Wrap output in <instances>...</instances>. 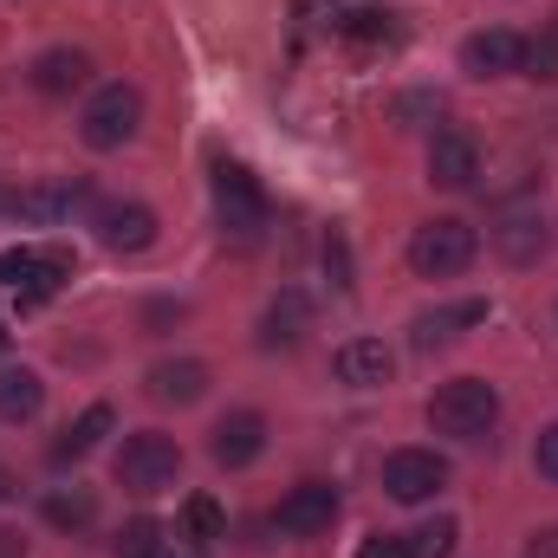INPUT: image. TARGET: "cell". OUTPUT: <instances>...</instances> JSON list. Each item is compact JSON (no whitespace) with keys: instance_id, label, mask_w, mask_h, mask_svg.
Here are the masks:
<instances>
[{"instance_id":"cell-8","label":"cell","mask_w":558,"mask_h":558,"mask_svg":"<svg viewBox=\"0 0 558 558\" xmlns=\"http://www.w3.org/2000/svg\"><path fill=\"white\" fill-rule=\"evenodd\" d=\"M331 520H338V487H325V481H299L274 513L286 539H318V533H331Z\"/></svg>"},{"instance_id":"cell-17","label":"cell","mask_w":558,"mask_h":558,"mask_svg":"<svg viewBox=\"0 0 558 558\" xmlns=\"http://www.w3.org/2000/svg\"><path fill=\"white\" fill-rule=\"evenodd\" d=\"M305 325H312V299H305L299 286H286L274 305H267V318H260V344H267V351H292V344L305 338Z\"/></svg>"},{"instance_id":"cell-21","label":"cell","mask_w":558,"mask_h":558,"mask_svg":"<svg viewBox=\"0 0 558 558\" xmlns=\"http://www.w3.org/2000/svg\"><path fill=\"white\" fill-rule=\"evenodd\" d=\"M92 520H98V494H92V487H52V494H46V526L85 533Z\"/></svg>"},{"instance_id":"cell-12","label":"cell","mask_w":558,"mask_h":558,"mask_svg":"<svg viewBox=\"0 0 558 558\" xmlns=\"http://www.w3.org/2000/svg\"><path fill=\"white\" fill-rule=\"evenodd\" d=\"M520 52H526V39H520L513 26H481V33L461 39V72L500 78V72H520Z\"/></svg>"},{"instance_id":"cell-20","label":"cell","mask_w":558,"mask_h":558,"mask_svg":"<svg viewBox=\"0 0 558 558\" xmlns=\"http://www.w3.org/2000/svg\"><path fill=\"white\" fill-rule=\"evenodd\" d=\"M65 274H72V254H65V247H33V267H26V279H20V305L52 299V292L65 286Z\"/></svg>"},{"instance_id":"cell-6","label":"cell","mask_w":558,"mask_h":558,"mask_svg":"<svg viewBox=\"0 0 558 558\" xmlns=\"http://www.w3.org/2000/svg\"><path fill=\"white\" fill-rule=\"evenodd\" d=\"M92 202V189L78 182V175H46V182H26L7 208H13V221L20 228H59L72 208H85Z\"/></svg>"},{"instance_id":"cell-31","label":"cell","mask_w":558,"mask_h":558,"mask_svg":"<svg viewBox=\"0 0 558 558\" xmlns=\"http://www.w3.org/2000/svg\"><path fill=\"white\" fill-rule=\"evenodd\" d=\"M533 461H539V474L558 481V422L553 428H539V448H533Z\"/></svg>"},{"instance_id":"cell-26","label":"cell","mask_w":558,"mask_h":558,"mask_svg":"<svg viewBox=\"0 0 558 558\" xmlns=\"http://www.w3.org/2000/svg\"><path fill=\"white\" fill-rule=\"evenodd\" d=\"M156 553H162V526L156 520H131L118 533V558H156Z\"/></svg>"},{"instance_id":"cell-9","label":"cell","mask_w":558,"mask_h":558,"mask_svg":"<svg viewBox=\"0 0 558 558\" xmlns=\"http://www.w3.org/2000/svg\"><path fill=\"white\" fill-rule=\"evenodd\" d=\"M92 228L111 254H149L156 247V208L149 202H98Z\"/></svg>"},{"instance_id":"cell-19","label":"cell","mask_w":558,"mask_h":558,"mask_svg":"<svg viewBox=\"0 0 558 558\" xmlns=\"http://www.w3.org/2000/svg\"><path fill=\"white\" fill-rule=\"evenodd\" d=\"M111 428H118V416H111V403H92L85 416L72 422V428H65L59 441H52V468H65V461H85V454H92V448H98V441H105Z\"/></svg>"},{"instance_id":"cell-34","label":"cell","mask_w":558,"mask_h":558,"mask_svg":"<svg viewBox=\"0 0 558 558\" xmlns=\"http://www.w3.org/2000/svg\"><path fill=\"white\" fill-rule=\"evenodd\" d=\"M0 344H7V331H0Z\"/></svg>"},{"instance_id":"cell-25","label":"cell","mask_w":558,"mask_h":558,"mask_svg":"<svg viewBox=\"0 0 558 558\" xmlns=\"http://www.w3.org/2000/svg\"><path fill=\"white\" fill-rule=\"evenodd\" d=\"M454 539H461V526L441 513V520H428V526L410 533V553H416V558H448V553H454Z\"/></svg>"},{"instance_id":"cell-14","label":"cell","mask_w":558,"mask_h":558,"mask_svg":"<svg viewBox=\"0 0 558 558\" xmlns=\"http://www.w3.org/2000/svg\"><path fill=\"white\" fill-rule=\"evenodd\" d=\"M208 448H215L221 468H247V461H260V448H267V416H260V410H234V416H221Z\"/></svg>"},{"instance_id":"cell-24","label":"cell","mask_w":558,"mask_h":558,"mask_svg":"<svg viewBox=\"0 0 558 558\" xmlns=\"http://www.w3.org/2000/svg\"><path fill=\"white\" fill-rule=\"evenodd\" d=\"M182 526H189V539H195V546H215V539H228V513H221V500H208V494H189V507H182Z\"/></svg>"},{"instance_id":"cell-33","label":"cell","mask_w":558,"mask_h":558,"mask_svg":"<svg viewBox=\"0 0 558 558\" xmlns=\"http://www.w3.org/2000/svg\"><path fill=\"white\" fill-rule=\"evenodd\" d=\"M0 558H26V539L13 526H0Z\"/></svg>"},{"instance_id":"cell-32","label":"cell","mask_w":558,"mask_h":558,"mask_svg":"<svg viewBox=\"0 0 558 558\" xmlns=\"http://www.w3.org/2000/svg\"><path fill=\"white\" fill-rule=\"evenodd\" d=\"M526 558H558V526H546V533H533V546H526Z\"/></svg>"},{"instance_id":"cell-15","label":"cell","mask_w":558,"mask_h":558,"mask_svg":"<svg viewBox=\"0 0 558 558\" xmlns=\"http://www.w3.org/2000/svg\"><path fill=\"white\" fill-rule=\"evenodd\" d=\"M331 371H338V384H351V390H377V384H390L397 357L384 351V338H351V344H338Z\"/></svg>"},{"instance_id":"cell-22","label":"cell","mask_w":558,"mask_h":558,"mask_svg":"<svg viewBox=\"0 0 558 558\" xmlns=\"http://www.w3.org/2000/svg\"><path fill=\"white\" fill-rule=\"evenodd\" d=\"M39 403H46V384L20 364V371H0V416L7 422H26L39 416Z\"/></svg>"},{"instance_id":"cell-1","label":"cell","mask_w":558,"mask_h":558,"mask_svg":"<svg viewBox=\"0 0 558 558\" xmlns=\"http://www.w3.org/2000/svg\"><path fill=\"white\" fill-rule=\"evenodd\" d=\"M494 422H500V390L481 377H454L428 397V428L448 441H487Z\"/></svg>"},{"instance_id":"cell-23","label":"cell","mask_w":558,"mask_h":558,"mask_svg":"<svg viewBox=\"0 0 558 558\" xmlns=\"http://www.w3.org/2000/svg\"><path fill=\"white\" fill-rule=\"evenodd\" d=\"M338 33H344L351 46H397V39H403L397 13H384V7H357V13H344Z\"/></svg>"},{"instance_id":"cell-11","label":"cell","mask_w":558,"mask_h":558,"mask_svg":"<svg viewBox=\"0 0 558 558\" xmlns=\"http://www.w3.org/2000/svg\"><path fill=\"white\" fill-rule=\"evenodd\" d=\"M428 182L435 189H474L481 182V143L468 131H435L428 137Z\"/></svg>"},{"instance_id":"cell-28","label":"cell","mask_w":558,"mask_h":558,"mask_svg":"<svg viewBox=\"0 0 558 558\" xmlns=\"http://www.w3.org/2000/svg\"><path fill=\"white\" fill-rule=\"evenodd\" d=\"M318 254H325V274H331V286H338V292H351V286H357V279H351V241H344L338 228L325 234V247H318Z\"/></svg>"},{"instance_id":"cell-2","label":"cell","mask_w":558,"mask_h":558,"mask_svg":"<svg viewBox=\"0 0 558 558\" xmlns=\"http://www.w3.org/2000/svg\"><path fill=\"white\" fill-rule=\"evenodd\" d=\"M474 228L468 221H454V215H435V221H422L416 234H410V267L416 279H454L474 267Z\"/></svg>"},{"instance_id":"cell-7","label":"cell","mask_w":558,"mask_h":558,"mask_svg":"<svg viewBox=\"0 0 558 558\" xmlns=\"http://www.w3.org/2000/svg\"><path fill=\"white\" fill-rule=\"evenodd\" d=\"M441 487H448V461H441L435 448H397V454L384 461V494L403 500V507L435 500Z\"/></svg>"},{"instance_id":"cell-13","label":"cell","mask_w":558,"mask_h":558,"mask_svg":"<svg viewBox=\"0 0 558 558\" xmlns=\"http://www.w3.org/2000/svg\"><path fill=\"white\" fill-rule=\"evenodd\" d=\"M468 325H487V299H454V305L422 312L416 325H410V344H416V351H441V344H454Z\"/></svg>"},{"instance_id":"cell-5","label":"cell","mask_w":558,"mask_h":558,"mask_svg":"<svg viewBox=\"0 0 558 558\" xmlns=\"http://www.w3.org/2000/svg\"><path fill=\"white\" fill-rule=\"evenodd\" d=\"M215 215L234 241H260L267 228V189L254 182V169L241 162H215Z\"/></svg>"},{"instance_id":"cell-10","label":"cell","mask_w":558,"mask_h":558,"mask_svg":"<svg viewBox=\"0 0 558 558\" xmlns=\"http://www.w3.org/2000/svg\"><path fill=\"white\" fill-rule=\"evenodd\" d=\"M487 234H494V254H500L507 267H533V260H546V247H553V228H546L539 208H507Z\"/></svg>"},{"instance_id":"cell-29","label":"cell","mask_w":558,"mask_h":558,"mask_svg":"<svg viewBox=\"0 0 558 558\" xmlns=\"http://www.w3.org/2000/svg\"><path fill=\"white\" fill-rule=\"evenodd\" d=\"M441 105H435V92H403L397 98V124H416V118H435Z\"/></svg>"},{"instance_id":"cell-3","label":"cell","mask_w":558,"mask_h":558,"mask_svg":"<svg viewBox=\"0 0 558 558\" xmlns=\"http://www.w3.org/2000/svg\"><path fill=\"white\" fill-rule=\"evenodd\" d=\"M143 124V92L137 85H98L92 98H85V118H78V137L92 143V149H124V143L137 137Z\"/></svg>"},{"instance_id":"cell-16","label":"cell","mask_w":558,"mask_h":558,"mask_svg":"<svg viewBox=\"0 0 558 558\" xmlns=\"http://www.w3.org/2000/svg\"><path fill=\"white\" fill-rule=\"evenodd\" d=\"M33 92H46V98H72L78 85H92V59L78 52V46H52V52H39L33 59Z\"/></svg>"},{"instance_id":"cell-30","label":"cell","mask_w":558,"mask_h":558,"mask_svg":"<svg viewBox=\"0 0 558 558\" xmlns=\"http://www.w3.org/2000/svg\"><path fill=\"white\" fill-rule=\"evenodd\" d=\"M357 558H416L410 553V539H397V533H377V539H364Z\"/></svg>"},{"instance_id":"cell-4","label":"cell","mask_w":558,"mask_h":558,"mask_svg":"<svg viewBox=\"0 0 558 558\" xmlns=\"http://www.w3.org/2000/svg\"><path fill=\"white\" fill-rule=\"evenodd\" d=\"M175 474H182V448H175L162 428L124 435V448H118V481H124L131 494H162Z\"/></svg>"},{"instance_id":"cell-18","label":"cell","mask_w":558,"mask_h":558,"mask_svg":"<svg viewBox=\"0 0 558 558\" xmlns=\"http://www.w3.org/2000/svg\"><path fill=\"white\" fill-rule=\"evenodd\" d=\"M202 390H208V364H195V357H169V364L149 371V397L156 403H195Z\"/></svg>"},{"instance_id":"cell-27","label":"cell","mask_w":558,"mask_h":558,"mask_svg":"<svg viewBox=\"0 0 558 558\" xmlns=\"http://www.w3.org/2000/svg\"><path fill=\"white\" fill-rule=\"evenodd\" d=\"M520 72H533V78H558V33L526 39V52H520Z\"/></svg>"}]
</instances>
